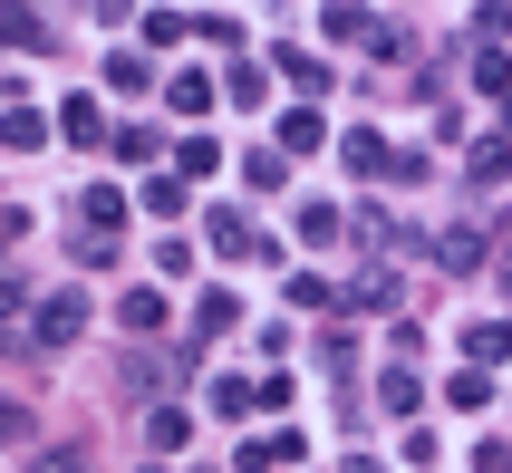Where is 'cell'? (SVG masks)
Returning <instances> with one entry per match:
<instances>
[{
    "mask_svg": "<svg viewBox=\"0 0 512 473\" xmlns=\"http://www.w3.org/2000/svg\"><path fill=\"white\" fill-rule=\"evenodd\" d=\"M29 473H87V464H78V454H39Z\"/></svg>",
    "mask_w": 512,
    "mask_h": 473,
    "instance_id": "cell-4",
    "label": "cell"
},
{
    "mask_svg": "<svg viewBox=\"0 0 512 473\" xmlns=\"http://www.w3.org/2000/svg\"><path fill=\"white\" fill-rule=\"evenodd\" d=\"M78 319H87V300H78V290L39 300V338H49V348H58V338H78Z\"/></svg>",
    "mask_w": 512,
    "mask_h": 473,
    "instance_id": "cell-1",
    "label": "cell"
},
{
    "mask_svg": "<svg viewBox=\"0 0 512 473\" xmlns=\"http://www.w3.org/2000/svg\"><path fill=\"white\" fill-rule=\"evenodd\" d=\"M29 435V406H0V445H20Z\"/></svg>",
    "mask_w": 512,
    "mask_h": 473,
    "instance_id": "cell-3",
    "label": "cell"
},
{
    "mask_svg": "<svg viewBox=\"0 0 512 473\" xmlns=\"http://www.w3.org/2000/svg\"><path fill=\"white\" fill-rule=\"evenodd\" d=\"M116 319H126V338H155V329H165V300H155V290H126Z\"/></svg>",
    "mask_w": 512,
    "mask_h": 473,
    "instance_id": "cell-2",
    "label": "cell"
}]
</instances>
